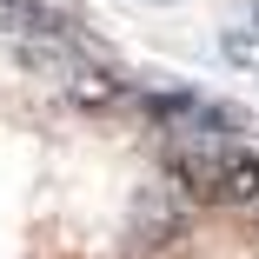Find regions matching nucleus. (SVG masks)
Masks as SVG:
<instances>
[{
	"instance_id": "1",
	"label": "nucleus",
	"mask_w": 259,
	"mask_h": 259,
	"mask_svg": "<svg viewBox=\"0 0 259 259\" xmlns=\"http://www.w3.org/2000/svg\"><path fill=\"white\" fill-rule=\"evenodd\" d=\"M166 166L206 206H252L259 199V153L239 140H186V146H173Z\"/></svg>"
},
{
	"instance_id": "2",
	"label": "nucleus",
	"mask_w": 259,
	"mask_h": 259,
	"mask_svg": "<svg viewBox=\"0 0 259 259\" xmlns=\"http://www.w3.org/2000/svg\"><path fill=\"white\" fill-rule=\"evenodd\" d=\"M140 107L160 120L166 133H186V140H233L246 133V113L226 107V100H206L193 87H166V93H140Z\"/></svg>"
}]
</instances>
